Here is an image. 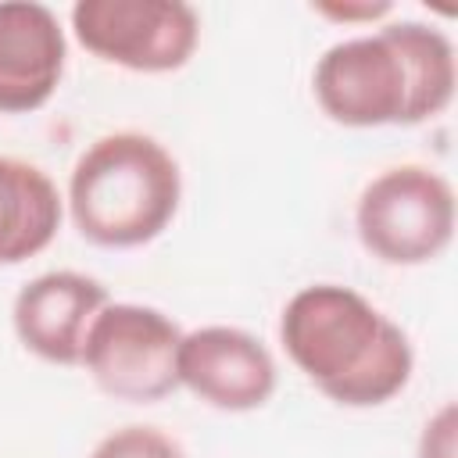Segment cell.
I'll return each mask as SVG.
<instances>
[{
  "mask_svg": "<svg viewBox=\"0 0 458 458\" xmlns=\"http://www.w3.org/2000/svg\"><path fill=\"white\" fill-rule=\"evenodd\" d=\"M458 68L451 39L422 21H394L376 36L329 47L315 64L318 107L354 129L419 125L447 111Z\"/></svg>",
  "mask_w": 458,
  "mask_h": 458,
  "instance_id": "obj_1",
  "label": "cell"
},
{
  "mask_svg": "<svg viewBox=\"0 0 458 458\" xmlns=\"http://www.w3.org/2000/svg\"><path fill=\"white\" fill-rule=\"evenodd\" d=\"M290 361L336 404L376 408L411 379L404 329L351 286L318 283L293 293L279 318Z\"/></svg>",
  "mask_w": 458,
  "mask_h": 458,
  "instance_id": "obj_2",
  "label": "cell"
},
{
  "mask_svg": "<svg viewBox=\"0 0 458 458\" xmlns=\"http://www.w3.org/2000/svg\"><path fill=\"white\" fill-rule=\"evenodd\" d=\"M182 193L175 157L143 132L100 136L72 168L68 204L79 233L97 247L150 243Z\"/></svg>",
  "mask_w": 458,
  "mask_h": 458,
  "instance_id": "obj_3",
  "label": "cell"
},
{
  "mask_svg": "<svg viewBox=\"0 0 458 458\" xmlns=\"http://www.w3.org/2000/svg\"><path fill=\"white\" fill-rule=\"evenodd\" d=\"M361 247L386 265H426L454 236V190L422 165H401L376 175L354 211Z\"/></svg>",
  "mask_w": 458,
  "mask_h": 458,
  "instance_id": "obj_4",
  "label": "cell"
},
{
  "mask_svg": "<svg viewBox=\"0 0 458 458\" xmlns=\"http://www.w3.org/2000/svg\"><path fill=\"white\" fill-rule=\"evenodd\" d=\"M179 326L157 308L107 304L82 344V365L97 386L122 401H161L179 386Z\"/></svg>",
  "mask_w": 458,
  "mask_h": 458,
  "instance_id": "obj_5",
  "label": "cell"
},
{
  "mask_svg": "<svg viewBox=\"0 0 458 458\" xmlns=\"http://www.w3.org/2000/svg\"><path fill=\"white\" fill-rule=\"evenodd\" d=\"M75 39L129 72H175L200 39V18L182 0H79Z\"/></svg>",
  "mask_w": 458,
  "mask_h": 458,
  "instance_id": "obj_6",
  "label": "cell"
},
{
  "mask_svg": "<svg viewBox=\"0 0 458 458\" xmlns=\"http://www.w3.org/2000/svg\"><path fill=\"white\" fill-rule=\"evenodd\" d=\"M179 383L222 411L261 408L276 390V361L250 333L204 326L179 344Z\"/></svg>",
  "mask_w": 458,
  "mask_h": 458,
  "instance_id": "obj_7",
  "label": "cell"
},
{
  "mask_svg": "<svg viewBox=\"0 0 458 458\" xmlns=\"http://www.w3.org/2000/svg\"><path fill=\"white\" fill-rule=\"evenodd\" d=\"M107 308V290L82 272H43L14 297L18 340L54 365H79L93 318Z\"/></svg>",
  "mask_w": 458,
  "mask_h": 458,
  "instance_id": "obj_8",
  "label": "cell"
},
{
  "mask_svg": "<svg viewBox=\"0 0 458 458\" xmlns=\"http://www.w3.org/2000/svg\"><path fill=\"white\" fill-rule=\"evenodd\" d=\"M64 72V29L47 4H0V114L43 107Z\"/></svg>",
  "mask_w": 458,
  "mask_h": 458,
  "instance_id": "obj_9",
  "label": "cell"
},
{
  "mask_svg": "<svg viewBox=\"0 0 458 458\" xmlns=\"http://www.w3.org/2000/svg\"><path fill=\"white\" fill-rule=\"evenodd\" d=\"M61 225V197L50 175L29 161L0 157V265L39 254Z\"/></svg>",
  "mask_w": 458,
  "mask_h": 458,
  "instance_id": "obj_10",
  "label": "cell"
},
{
  "mask_svg": "<svg viewBox=\"0 0 458 458\" xmlns=\"http://www.w3.org/2000/svg\"><path fill=\"white\" fill-rule=\"evenodd\" d=\"M89 458H182V447L154 426H125L104 437Z\"/></svg>",
  "mask_w": 458,
  "mask_h": 458,
  "instance_id": "obj_11",
  "label": "cell"
},
{
  "mask_svg": "<svg viewBox=\"0 0 458 458\" xmlns=\"http://www.w3.org/2000/svg\"><path fill=\"white\" fill-rule=\"evenodd\" d=\"M454 429H458V419H454V404H444L422 429V440H419V458H454Z\"/></svg>",
  "mask_w": 458,
  "mask_h": 458,
  "instance_id": "obj_12",
  "label": "cell"
},
{
  "mask_svg": "<svg viewBox=\"0 0 458 458\" xmlns=\"http://www.w3.org/2000/svg\"><path fill=\"white\" fill-rule=\"evenodd\" d=\"M315 11L326 18H336V21H372V18L390 14V4L386 0H379V4H372V0H365V4H315Z\"/></svg>",
  "mask_w": 458,
  "mask_h": 458,
  "instance_id": "obj_13",
  "label": "cell"
}]
</instances>
